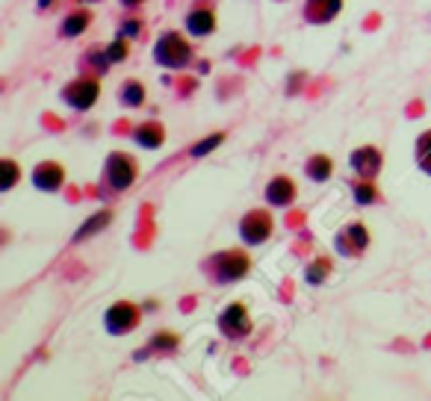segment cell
<instances>
[{"label": "cell", "mask_w": 431, "mask_h": 401, "mask_svg": "<svg viewBox=\"0 0 431 401\" xmlns=\"http://www.w3.org/2000/svg\"><path fill=\"white\" fill-rule=\"evenodd\" d=\"M195 59V50L192 45L186 42V38L181 33H163L160 38L154 42V63L160 68H169V71H181L186 68L189 63Z\"/></svg>", "instance_id": "1"}, {"label": "cell", "mask_w": 431, "mask_h": 401, "mask_svg": "<svg viewBox=\"0 0 431 401\" xmlns=\"http://www.w3.org/2000/svg\"><path fill=\"white\" fill-rule=\"evenodd\" d=\"M251 272V257L243 248H228L210 257V274L216 284H237V280L248 277Z\"/></svg>", "instance_id": "2"}, {"label": "cell", "mask_w": 431, "mask_h": 401, "mask_svg": "<svg viewBox=\"0 0 431 401\" xmlns=\"http://www.w3.org/2000/svg\"><path fill=\"white\" fill-rule=\"evenodd\" d=\"M136 177H139V163L136 156L124 154V151H112L104 163V186L112 192H127Z\"/></svg>", "instance_id": "3"}, {"label": "cell", "mask_w": 431, "mask_h": 401, "mask_svg": "<svg viewBox=\"0 0 431 401\" xmlns=\"http://www.w3.org/2000/svg\"><path fill=\"white\" fill-rule=\"evenodd\" d=\"M60 97L74 112H89L97 100H101V77H77L68 86H63Z\"/></svg>", "instance_id": "4"}, {"label": "cell", "mask_w": 431, "mask_h": 401, "mask_svg": "<svg viewBox=\"0 0 431 401\" xmlns=\"http://www.w3.org/2000/svg\"><path fill=\"white\" fill-rule=\"evenodd\" d=\"M216 328H219V333L225 339H245L251 336L254 331V322H251V316H248V307L243 304V301H230V304L219 313V319H216Z\"/></svg>", "instance_id": "5"}, {"label": "cell", "mask_w": 431, "mask_h": 401, "mask_svg": "<svg viewBox=\"0 0 431 401\" xmlns=\"http://www.w3.org/2000/svg\"><path fill=\"white\" fill-rule=\"evenodd\" d=\"M142 313H145V310L136 307L133 301H115V304H110L107 313H104V328H107V333H112V336H124V333H130V331L139 328Z\"/></svg>", "instance_id": "6"}, {"label": "cell", "mask_w": 431, "mask_h": 401, "mask_svg": "<svg viewBox=\"0 0 431 401\" xmlns=\"http://www.w3.org/2000/svg\"><path fill=\"white\" fill-rule=\"evenodd\" d=\"M272 230H275V218H272L269 210L254 207L240 218V239L245 245H263L269 242Z\"/></svg>", "instance_id": "7"}, {"label": "cell", "mask_w": 431, "mask_h": 401, "mask_svg": "<svg viewBox=\"0 0 431 401\" xmlns=\"http://www.w3.org/2000/svg\"><path fill=\"white\" fill-rule=\"evenodd\" d=\"M369 242H372V236H369V230H366L363 222H348L346 228H340L334 233V251L340 257H346V260L363 257L366 248H369Z\"/></svg>", "instance_id": "8"}, {"label": "cell", "mask_w": 431, "mask_h": 401, "mask_svg": "<svg viewBox=\"0 0 431 401\" xmlns=\"http://www.w3.org/2000/svg\"><path fill=\"white\" fill-rule=\"evenodd\" d=\"M348 166L358 177L363 180H376L384 169V151L376 148V145H361L348 154Z\"/></svg>", "instance_id": "9"}, {"label": "cell", "mask_w": 431, "mask_h": 401, "mask_svg": "<svg viewBox=\"0 0 431 401\" xmlns=\"http://www.w3.org/2000/svg\"><path fill=\"white\" fill-rule=\"evenodd\" d=\"M30 180L38 192H60L65 186V166L56 159H42L30 171Z\"/></svg>", "instance_id": "10"}, {"label": "cell", "mask_w": 431, "mask_h": 401, "mask_svg": "<svg viewBox=\"0 0 431 401\" xmlns=\"http://www.w3.org/2000/svg\"><path fill=\"white\" fill-rule=\"evenodd\" d=\"M263 198H266V204L269 207H275V210H287L296 204V198H299V186H296V180L287 177V174H275L266 183L263 189Z\"/></svg>", "instance_id": "11"}, {"label": "cell", "mask_w": 431, "mask_h": 401, "mask_svg": "<svg viewBox=\"0 0 431 401\" xmlns=\"http://www.w3.org/2000/svg\"><path fill=\"white\" fill-rule=\"evenodd\" d=\"M343 12V0H304V21L313 27L331 24Z\"/></svg>", "instance_id": "12"}, {"label": "cell", "mask_w": 431, "mask_h": 401, "mask_svg": "<svg viewBox=\"0 0 431 401\" xmlns=\"http://www.w3.org/2000/svg\"><path fill=\"white\" fill-rule=\"evenodd\" d=\"M183 27L195 38H207L210 33H216V27H219V18H216V12L210 6H195V9L186 12Z\"/></svg>", "instance_id": "13"}, {"label": "cell", "mask_w": 431, "mask_h": 401, "mask_svg": "<svg viewBox=\"0 0 431 401\" xmlns=\"http://www.w3.org/2000/svg\"><path fill=\"white\" fill-rule=\"evenodd\" d=\"M133 142L145 148V151H156L166 142V127L160 122H142L133 127Z\"/></svg>", "instance_id": "14"}, {"label": "cell", "mask_w": 431, "mask_h": 401, "mask_svg": "<svg viewBox=\"0 0 431 401\" xmlns=\"http://www.w3.org/2000/svg\"><path fill=\"white\" fill-rule=\"evenodd\" d=\"M110 222H112V210H101V213L89 215L86 222H83L80 228H77V233L71 236V245H80V242H86V239H92L95 233L107 230V228H110Z\"/></svg>", "instance_id": "15"}, {"label": "cell", "mask_w": 431, "mask_h": 401, "mask_svg": "<svg viewBox=\"0 0 431 401\" xmlns=\"http://www.w3.org/2000/svg\"><path fill=\"white\" fill-rule=\"evenodd\" d=\"M178 346H181V336L174 333V331H156L154 336H151V343H148V348L145 351H136L133 357L136 360H142V357H148V354H171V351H178Z\"/></svg>", "instance_id": "16"}, {"label": "cell", "mask_w": 431, "mask_h": 401, "mask_svg": "<svg viewBox=\"0 0 431 401\" xmlns=\"http://www.w3.org/2000/svg\"><path fill=\"white\" fill-rule=\"evenodd\" d=\"M92 24V12L89 9H71L65 18H63V24H60V36L63 38H77V36H83Z\"/></svg>", "instance_id": "17"}, {"label": "cell", "mask_w": 431, "mask_h": 401, "mask_svg": "<svg viewBox=\"0 0 431 401\" xmlns=\"http://www.w3.org/2000/svg\"><path fill=\"white\" fill-rule=\"evenodd\" d=\"M304 174L313 180V183H325V180H331V174H334V159H331L328 154H313L304 163Z\"/></svg>", "instance_id": "18"}, {"label": "cell", "mask_w": 431, "mask_h": 401, "mask_svg": "<svg viewBox=\"0 0 431 401\" xmlns=\"http://www.w3.org/2000/svg\"><path fill=\"white\" fill-rule=\"evenodd\" d=\"M331 269H334V263H331V257L319 254V257H313L307 269H304V284L307 287H322L325 280L331 277Z\"/></svg>", "instance_id": "19"}, {"label": "cell", "mask_w": 431, "mask_h": 401, "mask_svg": "<svg viewBox=\"0 0 431 401\" xmlns=\"http://www.w3.org/2000/svg\"><path fill=\"white\" fill-rule=\"evenodd\" d=\"M351 198H355V204H361V207H372L381 200V192L376 186V180L358 177V180H351Z\"/></svg>", "instance_id": "20"}, {"label": "cell", "mask_w": 431, "mask_h": 401, "mask_svg": "<svg viewBox=\"0 0 431 401\" xmlns=\"http://www.w3.org/2000/svg\"><path fill=\"white\" fill-rule=\"evenodd\" d=\"M119 97L127 109H139L148 100V89L142 86V80H124V86L119 89Z\"/></svg>", "instance_id": "21"}, {"label": "cell", "mask_w": 431, "mask_h": 401, "mask_svg": "<svg viewBox=\"0 0 431 401\" xmlns=\"http://www.w3.org/2000/svg\"><path fill=\"white\" fill-rule=\"evenodd\" d=\"M104 56H107L110 65H122V63H127V56H130V38L119 33V36H115L112 42L104 48Z\"/></svg>", "instance_id": "22"}, {"label": "cell", "mask_w": 431, "mask_h": 401, "mask_svg": "<svg viewBox=\"0 0 431 401\" xmlns=\"http://www.w3.org/2000/svg\"><path fill=\"white\" fill-rule=\"evenodd\" d=\"M414 159H417L420 171L431 177V130H425V133H420V136H417V145H414Z\"/></svg>", "instance_id": "23"}, {"label": "cell", "mask_w": 431, "mask_h": 401, "mask_svg": "<svg viewBox=\"0 0 431 401\" xmlns=\"http://www.w3.org/2000/svg\"><path fill=\"white\" fill-rule=\"evenodd\" d=\"M18 180H21V166L15 163V159H4V163H0V192H9Z\"/></svg>", "instance_id": "24"}, {"label": "cell", "mask_w": 431, "mask_h": 401, "mask_svg": "<svg viewBox=\"0 0 431 401\" xmlns=\"http://www.w3.org/2000/svg\"><path fill=\"white\" fill-rule=\"evenodd\" d=\"M225 133H210V136H204L201 142H195L192 148H189V154L195 156V159H201V156H207V154H213L216 148H222V142H225Z\"/></svg>", "instance_id": "25"}, {"label": "cell", "mask_w": 431, "mask_h": 401, "mask_svg": "<svg viewBox=\"0 0 431 401\" xmlns=\"http://www.w3.org/2000/svg\"><path fill=\"white\" fill-rule=\"evenodd\" d=\"M119 33H122V36H127V38L142 36V21H139V18H124L122 27H119Z\"/></svg>", "instance_id": "26"}, {"label": "cell", "mask_w": 431, "mask_h": 401, "mask_svg": "<svg viewBox=\"0 0 431 401\" xmlns=\"http://www.w3.org/2000/svg\"><path fill=\"white\" fill-rule=\"evenodd\" d=\"M142 310H145V313H154V310H160V301H145V304H142Z\"/></svg>", "instance_id": "27"}, {"label": "cell", "mask_w": 431, "mask_h": 401, "mask_svg": "<svg viewBox=\"0 0 431 401\" xmlns=\"http://www.w3.org/2000/svg\"><path fill=\"white\" fill-rule=\"evenodd\" d=\"M145 0H122V6H127V9H133V6H142Z\"/></svg>", "instance_id": "28"}, {"label": "cell", "mask_w": 431, "mask_h": 401, "mask_svg": "<svg viewBox=\"0 0 431 401\" xmlns=\"http://www.w3.org/2000/svg\"><path fill=\"white\" fill-rule=\"evenodd\" d=\"M56 4V0H38V9H50Z\"/></svg>", "instance_id": "29"}, {"label": "cell", "mask_w": 431, "mask_h": 401, "mask_svg": "<svg viewBox=\"0 0 431 401\" xmlns=\"http://www.w3.org/2000/svg\"><path fill=\"white\" fill-rule=\"evenodd\" d=\"M86 4H101V0H86Z\"/></svg>", "instance_id": "30"}]
</instances>
